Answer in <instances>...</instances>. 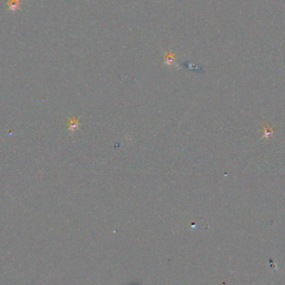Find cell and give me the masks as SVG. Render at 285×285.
Instances as JSON below:
<instances>
[{"label": "cell", "instance_id": "obj_1", "mask_svg": "<svg viewBox=\"0 0 285 285\" xmlns=\"http://www.w3.org/2000/svg\"><path fill=\"white\" fill-rule=\"evenodd\" d=\"M79 125V121L77 119V118H73L72 119V121H70L69 122V128H70V130H75L77 128H78V126Z\"/></svg>", "mask_w": 285, "mask_h": 285}]
</instances>
